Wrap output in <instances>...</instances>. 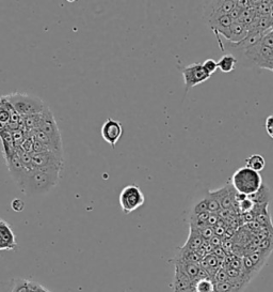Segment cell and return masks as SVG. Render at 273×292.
Here are the masks:
<instances>
[{"label": "cell", "instance_id": "cell-17", "mask_svg": "<svg viewBox=\"0 0 273 292\" xmlns=\"http://www.w3.org/2000/svg\"><path fill=\"white\" fill-rule=\"evenodd\" d=\"M216 284V292H242L248 284L242 281H227Z\"/></svg>", "mask_w": 273, "mask_h": 292}, {"label": "cell", "instance_id": "cell-9", "mask_svg": "<svg viewBox=\"0 0 273 292\" xmlns=\"http://www.w3.org/2000/svg\"><path fill=\"white\" fill-rule=\"evenodd\" d=\"M205 22L209 26V28L215 32L216 36L218 39H220V35H224L225 32L229 29L231 24L234 23V21L230 19L228 14L223 15V14H211L204 16Z\"/></svg>", "mask_w": 273, "mask_h": 292}, {"label": "cell", "instance_id": "cell-21", "mask_svg": "<svg viewBox=\"0 0 273 292\" xmlns=\"http://www.w3.org/2000/svg\"><path fill=\"white\" fill-rule=\"evenodd\" d=\"M238 64L237 59L230 54L224 55L219 61H218V69L223 73L233 72Z\"/></svg>", "mask_w": 273, "mask_h": 292}, {"label": "cell", "instance_id": "cell-2", "mask_svg": "<svg viewBox=\"0 0 273 292\" xmlns=\"http://www.w3.org/2000/svg\"><path fill=\"white\" fill-rule=\"evenodd\" d=\"M263 178L259 172L244 166L237 169L231 177V185L237 193L251 196L263 185Z\"/></svg>", "mask_w": 273, "mask_h": 292}, {"label": "cell", "instance_id": "cell-1", "mask_svg": "<svg viewBox=\"0 0 273 292\" xmlns=\"http://www.w3.org/2000/svg\"><path fill=\"white\" fill-rule=\"evenodd\" d=\"M59 181V171L34 169L27 174L26 178L18 188L27 196L42 195L50 192L53 188H56Z\"/></svg>", "mask_w": 273, "mask_h": 292}, {"label": "cell", "instance_id": "cell-23", "mask_svg": "<svg viewBox=\"0 0 273 292\" xmlns=\"http://www.w3.org/2000/svg\"><path fill=\"white\" fill-rule=\"evenodd\" d=\"M205 212H208V207H207V198L205 197L201 200H199L192 208H191L189 215H199Z\"/></svg>", "mask_w": 273, "mask_h": 292}, {"label": "cell", "instance_id": "cell-27", "mask_svg": "<svg viewBox=\"0 0 273 292\" xmlns=\"http://www.w3.org/2000/svg\"><path fill=\"white\" fill-rule=\"evenodd\" d=\"M212 254L218 258V260H219L221 263L224 262L225 258L227 257V254H226V251L222 248V246H219V247H216L212 251Z\"/></svg>", "mask_w": 273, "mask_h": 292}, {"label": "cell", "instance_id": "cell-14", "mask_svg": "<svg viewBox=\"0 0 273 292\" xmlns=\"http://www.w3.org/2000/svg\"><path fill=\"white\" fill-rule=\"evenodd\" d=\"M249 34V29L247 26L239 22H234L231 24L229 29L225 32L223 38L229 43H239L242 40L247 38Z\"/></svg>", "mask_w": 273, "mask_h": 292}, {"label": "cell", "instance_id": "cell-4", "mask_svg": "<svg viewBox=\"0 0 273 292\" xmlns=\"http://www.w3.org/2000/svg\"><path fill=\"white\" fill-rule=\"evenodd\" d=\"M119 200L123 212L129 214L144 205L145 197L138 185L130 184L122 190Z\"/></svg>", "mask_w": 273, "mask_h": 292}, {"label": "cell", "instance_id": "cell-28", "mask_svg": "<svg viewBox=\"0 0 273 292\" xmlns=\"http://www.w3.org/2000/svg\"><path fill=\"white\" fill-rule=\"evenodd\" d=\"M266 131L271 138H273V115H270L266 119Z\"/></svg>", "mask_w": 273, "mask_h": 292}, {"label": "cell", "instance_id": "cell-30", "mask_svg": "<svg viewBox=\"0 0 273 292\" xmlns=\"http://www.w3.org/2000/svg\"><path fill=\"white\" fill-rule=\"evenodd\" d=\"M11 206H12V209L14 210L15 212H21V211H23V210H24L25 204H24V202H22V200H21V199L15 198L14 200L12 202Z\"/></svg>", "mask_w": 273, "mask_h": 292}, {"label": "cell", "instance_id": "cell-25", "mask_svg": "<svg viewBox=\"0 0 273 292\" xmlns=\"http://www.w3.org/2000/svg\"><path fill=\"white\" fill-rule=\"evenodd\" d=\"M203 69L206 71L209 75L213 74L218 70V62L215 61L213 59H206L203 63Z\"/></svg>", "mask_w": 273, "mask_h": 292}, {"label": "cell", "instance_id": "cell-16", "mask_svg": "<svg viewBox=\"0 0 273 292\" xmlns=\"http://www.w3.org/2000/svg\"><path fill=\"white\" fill-rule=\"evenodd\" d=\"M174 265L175 269L180 270L182 273L187 275L190 280H192L193 282L199 277V274L201 272V265L200 263H193V262H185V261H180V260H174Z\"/></svg>", "mask_w": 273, "mask_h": 292}, {"label": "cell", "instance_id": "cell-20", "mask_svg": "<svg viewBox=\"0 0 273 292\" xmlns=\"http://www.w3.org/2000/svg\"><path fill=\"white\" fill-rule=\"evenodd\" d=\"M194 292H216V284L212 278L204 277L198 278L193 282Z\"/></svg>", "mask_w": 273, "mask_h": 292}, {"label": "cell", "instance_id": "cell-19", "mask_svg": "<svg viewBox=\"0 0 273 292\" xmlns=\"http://www.w3.org/2000/svg\"><path fill=\"white\" fill-rule=\"evenodd\" d=\"M254 205H269L271 199V192L266 184H263L261 189L251 196H248Z\"/></svg>", "mask_w": 273, "mask_h": 292}, {"label": "cell", "instance_id": "cell-15", "mask_svg": "<svg viewBox=\"0 0 273 292\" xmlns=\"http://www.w3.org/2000/svg\"><path fill=\"white\" fill-rule=\"evenodd\" d=\"M174 292H190L193 289V281L182 273L180 270L175 269L174 281H173Z\"/></svg>", "mask_w": 273, "mask_h": 292}, {"label": "cell", "instance_id": "cell-10", "mask_svg": "<svg viewBox=\"0 0 273 292\" xmlns=\"http://www.w3.org/2000/svg\"><path fill=\"white\" fill-rule=\"evenodd\" d=\"M5 161H6V164L8 166V169L10 171L11 177L20 187L29 171L27 170L25 168V166L23 165V163L21 161V157H20V155L16 151L13 154H11L10 156L5 157Z\"/></svg>", "mask_w": 273, "mask_h": 292}, {"label": "cell", "instance_id": "cell-22", "mask_svg": "<svg viewBox=\"0 0 273 292\" xmlns=\"http://www.w3.org/2000/svg\"><path fill=\"white\" fill-rule=\"evenodd\" d=\"M245 163H247V167L259 172L264 170L265 166H266V161L263 155L261 154H253L251 156H249L247 160H245Z\"/></svg>", "mask_w": 273, "mask_h": 292}, {"label": "cell", "instance_id": "cell-11", "mask_svg": "<svg viewBox=\"0 0 273 292\" xmlns=\"http://www.w3.org/2000/svg\"><path fill=\"white\" fill-rule=\"evenodd\" d=\"M211 196H213L218 202H219L222 209H231L236 203V195L237 192L234 189L231 183L224 185L223 188L209 192Z\"/></svg>", "mask_w": 273, "mask_h": 292}, {"label": "cell", "instance_id": "cell-32", "mask_svg": "<svg viewBox=\"0 0 273 292\" xmlns=\"http://www.w3.org/2000/svg\"><path fill=\"white\" fill-rule=\"evenodd\" d=\"M190 292H194V291H193V289H192V291H190Z\"/></svg>", "mask_w": 273, "mask_h": 292}, {"label": "cell", "instance_id": "cell-6", "mask_svg": "<svg viewBox=\"0 0 273 292\" xmlns=\"http://www.w3.org/2000/svg\"><path fill=\"white\" fill-rule=\"evenodd\" d=\"M186 90L193 88L204 82L208 81L211 75L203 69L202 63H192L182 69Z\"/></svg>", "mask_w": 273, "mask_h": 292}, {"label": "cell", "instance_id": "cell-31", "mask_svg": "<svg viewBox=\"0 0 273 292\" xmlns=\"http://www.w3.org/2000/svg\"><path fill=\"white\" fill-rule=\"evenodd\" d=\"M222 238L220 236H218V235H213L210 240H209V243L216 248V247H219L222 245Z\"/></svg>", "mask_w": 273, "mask_h": 292}, {"label": "cell", "instance_id": "cell-7", "mask_svg": "<svg viewBox=\"0 0 273 292\" xmlns=\"http://www.w3.org/2000/svg\"><path fill=\"white\" fill-rule=\"evenodd\" d=\"M38 130L44 132L45 134L54 142V144H56L59 149L63 150L60 131H59V127L57 125L56 119H54L53 114L50 112L49 108H47L42 114V121H41Z\"/></svg>", "mask_w": 273, "mask_h": 292}, {"label": "cell", "instance_id": "cell-3", "mask_svg": "<svg viewBox=\"0 0 273 292\" xmlns=\"http://www.w3.org/2000/svg\"><path fill=\"white\" fill-rule=\"evenodd\" d=\"M6 98L21 117L42 114L48 108V106L40 98L27 94L14 92V94L6 96Z\"/></svg>", "mask_w": 273, "mask_h": 292}, {"label": "cell", "instance_id": "cell-13", "mask_svg": "<svg viewBox=\"0 0 273 292\" xmlns=\"http://www.w3.org/2000/svg\"><path fill=\"white\" fill-rule=\"evenodd\" d=\"M16 247L15 234L10 225L0 218V250L14 249Z\"/></svg>", "mask_w": 273, "mask_h": 292}, {"label": "cell", "instance_id": "cell-29", "mask_svg": "<svg viewBox=\"0 0 273 292\" xmlns=\"http://www.w3.org/2000/svg\"><path fill=\"white\" fill-rule=\"evenodd\" d=\"M220 222V217L219 215H218L217 213H210L209 214V217L207 220V226H210V227H215L218 225V223Z\"/></svg>", "mask_w": 273, "mask_h": 292}, {"label": "cell", "instance_id": "cell-24", "mask_svg": "<svg viewBox=\"0 0 273 292\" xmlns=\"http://www.w3.org/2000/svg\"><path fill=\"white\" fill-rule=\"evenodd\" d=\"M206 198H207V207H208L209 213H217V214L219 213L220 210L222 209L220 204H219V202H218L213 196H211L209 194V192H208Z\"/></svg>", "mask_w": 273, "mask_h": 292}, {"label": "cell", "instance_id": "cell-18", "mask_svg": "<svg viewBox=\"0 0 273 292\" xmlns=\"http://www.w3.org/2000/svg\"><path fill=\"white\" fill-rule=\"evenodd\" d=\"M203 243H204V240H203V238L199 234V232L193 228H190L188 240L182 247L188 250L198 251L202 247Z\"/></svg>", "mask_w": 273, "mask_h": 292}, {"label": "cell", "instance_id": "cell-5", "mask_svg": "<svg viewBox=\"0 0 273 292\" xmlns=\"http://www.w3.org/2000/svg\"><path fill=\"white\" fill-rule=\"evenodd\" d=\"M32 163L35 169L61 172L64 164L63 154H59L52 151L44 153H33Z\"/></svg>", "mask_w": 273, "mask_h": 292}, {"label": "cell", "instance_id": "cell-8", "mask_svg": "<svg viewBox=\"0 0 273 292\" xmlns=\"http://www.w3.org/2000/svg\"><path fill=\"white\" fill-rule=\"evenodd\" d=\"M101 133L103 139L110 144L111 147H114L123 135V126L120 121L109 118L104 122Z\"/></svg>", "mask_w": 273, "mask_h": 292}, {"label": "cell", "instance_id": "cell-12", "mask_svg": "<svg viewBox=\"0 0 273 292\" xmlns=\"http://www.w3.org/2000/svg\"><path fill=\"white\" fill-rule=\"evenodd\" d=\"M236 7V2H229V0H223V2H206L204 5V16L211 14H229Z\"/></svg>", "mask_w": 273, "mask_h": 292}, {"label": "cell", "instance_id": "cell-26", "mask_svg": "<svg viewBox=\"0 0 273 292\" xmlns=\"http://www.w3.org/2000/svg\"><path fill=\"white\" fill-rule=\"evenodd\" d=\"M229 280V277L227 275V272L225 270L224 267H221L219 270L217 271L215 277H213V282L215 283H222V282H227Z\"/></svg>", "mask_w": 273, "mask_h": 292}]
</instances>
